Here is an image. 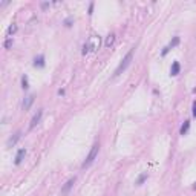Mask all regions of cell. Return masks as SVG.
Listing matches in <instances>:
<instances>
[{
	"instance_id": "ba28073f",
	"label": "cell",
	"mask_w": 196,
	"mask_h": 196,
	"mask_svg": "<svg viewBox=\"0 0 196 196\" xmlns=\"http://www.w3.org/2000/svg\"><path fill=\"white\" fill-rule=\"evenodd\" d=\"M25 155H26V149H20V150L17 152L16 161H14V164H16V166H18L20 163H22V161H23V158H25Z\"/></svg>"
},
{
	"instance_id": "7c38bea8",
	"label": "cell",
	"mask_w": 196,
	"mask_h": 196,
	"mask_svg": "<svg viewBox=\"0 0 196 196\" xmlns=\"http://www.w3.org/2000/svg\"><path fill=\"white\" fill-rule=\"evenodd\" d=\"M147 178H149L147 172H146V173H141V175H139V178L137 179V185H143V184H144V181H146Z\"/></svg>"
},
{
	"instance_id": "5b68a950",
	"label": "cell",
	"mask_w": 196,
	"mask_h": 196,
	"mask_svg": "<svg viewBox=\"0 0 196 196\" xmlns=\"http://www.w3.org/2000/svg\"><path fill=\"white\" fill-rule=\"evenodd\" d=\"M34 100H35V97H34V95H28V97L23 100V103H22L23 110H29V109H31V106H32V103H34Z\"/></svg>"
},
{
	"instance_id": "52a82bcc",
	"label": "cell",
	"mask_w": 196,
	"mask_h": 196,
	"mask_svg": "<svg viewBox=\"0 0 196 196\" xmlns=\"http://www.w3.org/2000/svg\"><path fill=\"white\" fill-rule=\"evenodd\" d=\"M20 137H22V132H16L14 133V137H11L9 139H8V147H14L16 144H17V141L20 139Z\"/></svg>"
},
{
	"instance_id": "7402d4cb",
	"label": "cell",
	"mask_w": 196,
	"mask_h": 196,
	"mask_svg": "<svg viewBox=\"0 0 196 196\" xmlns=\"http://www.w3.org/2000/svg\"><path fill=\"white\" fill-rule=\"evenodd\" d=\"M58 95H64V89H58Z\"/></svg>"
},
{
	"instance_id": "9a60e30c",
	"label": "cell",
	"mask_w": 196,
	"mask_h": 196,
	"mask_svg": "<svg viewBox=\"0 0 196 196\" xmlns=\"http://www.w3.org/2000/svg\"><path fill=\"white\" fill-rule=\"evenodd\" d=\"M22 87H23L25 91L29 87V80H28V75H23V77H22Z\"/></svg>"
},
{
	"instance_id": "277c9868",
	"label": "cell",
	"mask_w": 196,
	"mask_h": 196,
	"mask_svg": "<svg viewBox=\"0 0 196 196\" xmlns=\"http://www.w3.org/2000/svg\"><path fill=\"white\" fill-rule=\"evenodd\" d=\"M42 117H43V109H38V110H37V113L32 117L31 123H29V130H32L34 127H35V126L40 123V120H42Z\"/></svg>"
},
{
	"instance_id": "3957f363",
	"label": "cell",
	"mask_w": 196,
	"mask_h": 196,
	"mask_svg": "<svg viewBox=\"0 0 196 196\" xmlns=\"http://www.w3.org/2000/svg\"><path fill=\"white\" fill-rule=\"evenodd\" d=\"M98 152H100V144H93L92 149H91V152L87 153V156L86 159L83 161V164H81V168H86V167H89L93 161H95V158L98 156Z\"/></svg>"
},
{
	"instance_id": "e0dca14e",
	"label": "cell",
	"mask_w": 196,
	"mask_h": 196,
	"mask_svg": "<svg viewBox=\"0 0 196 196\" xmlns=\"http://www.w3.org/2000/svg\"><path fill=\"white\" fill-rule=\"evenodd\" d=\"M72 23H74V17L71 16V17H67L64 22H63V25L66 26V28H69V26H72Z\"/></svg>"
},
{
	"instance_id": "5bb4252c",
	"label": "cell",
	"mask_w": 196,
	"mask_h": 196,
	"mask_svg": "<svg viewBox=\"0 0 196 196\" xmlns=\"http://www.w3.org/2000/svg\"><path fill=\"white\" fill-rule=\"evenodd\" d=\"M188 129H190V121H185V123L182 124V127H181V135H185L188 132Z\"/></svg>"
},
{
	"instance_id": "2e32d148",
	"label": "cell",
	"mask_w": 196,
	"mask_h": 196,
	"mask_svg": "<svg viewBox=\"0 0 196 196\" xmlns=\"http://www.w3.org/2000/svg\"><path fill=\"white\" fill-rule=\"evenodd\" d=\"M17 29H18V28H17V25H16V23H12L9 28H8V35H14V34L17 32Z\"/></svg>"
},
{
	"instance_id": "7a4b0ae2",
	"label": "cell",
	"mask_w": 196,
	"mask_h": 196,
	"mask_svg": "<svg viewBox=\"0 0 196 196\" xmlns=\"http://www.w3.org/2000/svg\"><path fill=\"white\" fill-rule=\"evenodd\" d=\"M133 51H135V48L133 49H130L129 52L126 54V57L121 60V63H120V66L115 69V74H113V77H118V75H121L127 67H129V64L132 63V60H133Z\"/></svg>"
},
{
	"instance_id": "d6986e66",
	"label": "cell",
	"mask_w": 196,
	"mask_h": 196,
	"mask_svg": "<svg viewBox=\"0 0 196 196\" xmlns=\"http://www.w3.org/2000/svg\"><path fill=\"white\" fill-rule=\"evenodd\" d=\"M48 6H51V3H49V2H43V3H42V9H46Z\"/></svg>"
},
{
	"instance_id": "8fae6325",
	"label": "cell",
	"mask_w": 196,
	"mask_h": 196,
	"mask_svg": "<svg viewBox=\"0 0 196 196\" xmlns=\"http://www.w3.org/2000/svg\"><path fill=\"white\" fill-rule=\"evenodd\" d=\"M113 43H115V34H109L107 38H106V42H104V46L106 48H110Z\"/></svg>"
},
{
	"instance_id": "6da1fadb",
	"label": "cell",
	"mask_w": 196,
	"mask_h": 196,
	"mask_svg": "<svg viewBox=\"0 0 196 196\" xmlns=\"http://www.w3.org/2000/svg\"><path fill=\"white\" fill-rule=\"evenodd\" d=\"M101 46V37L100 35H92L83 46V55H86L87 52H97Z\"/></svg>"
},
{
	"instance_id": "4fadbf2b",
	"label": "cell",
	"mask_w": 196,
	"mask_h": 196,
	"mask_svg": "<svg viewBox=\"0 0 196 196\" xmlns=\"http://www.w3.org/2000/svg\"><path fill=\"white\" fill-rule=\"evenodd\" d=\"M178 45H179V37H173V40L167 45V48H168V49H173L175 46H178Z\"/></svg>"
},
{
	"instance_id": "603a6c76",
	"label": "cell",
	"mask_w": 196,
	"mask_h": 196,
	"mask_svg": "<svg viewBox=\"0 0 196 196\" xmlns=\"http://www.w3.org/2000/svg\"><path fill=\"white\" fill-rule=\"evenodd\" d=\"M193 187H195V188H196V182H195V185H193Z\"/></svg>"
},
{
	"instance_id": "8992f818",
	"label": "cell",
	"mask_w": 196,
	"mask_h": 196,
	"mask_svg": "<svg viewBox=\"0 0 196 196\" xmlns=\"http://www.w3.org/2000/svg\"><path fill=\"white\" fill-rule=\"evenodd\" d=\"M74 184H75V176H74V178H71V179L67 181L66 184L62 187V195H67V193H69V190H71V188L74 187Z\"/></svg>"
},
{
	"instance_id": "ac0fdd59",
	"label": "cell",
	"mask_w": 196,
	"mask_h": 196,
	"mask_svg": "<svg viewBox=\"0 0 196 196\" xmlns=\"http://www.w3.org/2000/svg\"><path fill=\"white\" fill-rule=\"evenodd\" d=\"M11 46H12V37H9V38L5 42V49H9Z\"/></svg>"
},
{
	"instance_id": "30bf717a",
	"label": "cell",
	"mask_w": 196,
	"mask_h": 196,
	"mask_svg": "<svg viewBox=\"0 0 196 196\" xmlns=\"http://www.w3.org/2000/svg\"><path fill=\"white\" fill-rule=\"evenodd\" d=\"M34 66H35V67H43L45 66V57L43 55L35 57V60H34Z\"/></svg>"
},
{
	"instance_id": "ffe728a7",
	"label": "cell",
	"mask_w": 196,
	"mask_h": 196,
	"mask_svg": "<svg viewBox=\"0 0 196 196\" xmlns=\"http://www.w3.org/2000/svg\"><path fill=\"white\" fill-rule=\"evenodd\" d=\"M92 11H93V3H91V5H89V12H87V14L92 16Z\"/></svg>"
},
{
	"instance_id": "9c48e42d",
	"label": "cell",
	"mask_w": 196,
	"mask_h": 196,
	"mask_svg": "<svg viewBox=\"0 0 196 196\" xmlns=\"http://www.w3.org/2000/svg\"><path fill=\"white\" fill-rule=\"evenodd\" d=\"M179 71H181V66H179V63H178V62H173V63H172V67H170V75H172V77L178 75V74H179Z\"/></svg>"
},
{
	"instance_id": "44dd1931",
	"label": "cell",
	"mask_w": 196,
	"mask_h": 196,
	"mask_svg": "<svg viewBox=\"0 0 196 196\" xmlns=\"http://www.w3.org/2000/svg\"><path fill=\"white\" fill-rule=\"evenodd\" d=\"M193 117H196V101L193 103Z\"/></svg>"
}]
</instances>
